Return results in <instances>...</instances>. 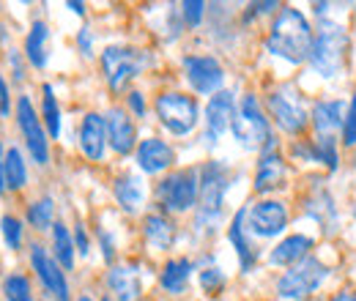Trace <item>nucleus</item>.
<instances>
[{"mask_svg": "<svg viewBox=\"0 0 356 301\" xmlns=\"http://www.w3.org/2000/svg\"><path fill=\"white\" fill-rule=\"evenodd\" d=\"M315 42V31H312L310 19L299 11V8H280L266 36V49L274 58H282L291 66L307 63Z\"/></svg>", "mask_w": 356, "mask_h": 301, "instance_id": "obj_1", "label": "nucleus"}, {"mask_svg": "<svg viewBox=\"0 0 356 301\" xmlns=\"http://www.w3.org/2000/svg\"><path fill=\"white\" fill-rule=\"evenodd\" d=\"M230 189V168L220 159H209L200 168V197L195 209L197 233H214L225 216V195Z\"/></svg>", "mask_w": 356, "mask_h": 301, "instance_id": "obj_2", "label": "nucleus"}, {"mask_svg": "<svg viewBox=\"0 0 356 301\" xmlns=\"http://www.w3.org/2000/svg\"><path fill=\"white\" fill-rule=\"evenodd\" d=\"M230 131H233L236 143H238L244 151L268 154V151H274V148H277L271 121H268L266 110H264V104L258 101V96H255V93H244V96H241Z\"/></svg>", "mask_w": 356, "mask_h": 301, "instance_id": "obj_3", "label": "nucleus"}, {"mask_svg": "<svg viewBox=\"0 0 356 301\" xmlns=\"http://www.w3.org/2000/svg\"><path fill=\"white\" fill-rule=\"evenodd\" d=\"M346 52H348V31L329 17L321 19L315 28V42H312L310 60H307L312 72L323 80L337 77L343 72Z\"/></svg>", "mask_w": 356, "mask_h": 301, "instance_id": "obj_4", "label": "nucleus"}, {"mask_svg": "<svg viewBox=\"0 0 356 301\" xmlns=\"http://www.w3.org/2000/svg\"><path fill=\"white\" fill-rule=\"evenodd\" d=\"M197 197H200V170L195 168H184V170L168 172L159 184H156V200L159 209L168 214H186L197 209Z\"/></svg>", "mask_w": 356, "mask_h": 301, "instance_id": "obj_5", "label": "nucleus"}, {"mask_svg": "<svg viewBox=\"0 0 356 301\" xmlns=\"http://www.w3.org/2000/svg\"><path fill=\"white\" fill-rule=\"evenodd\" d=\"M154 110H156L159 124L170 134H176V137L192 134L195 127L200 124V104H197V99L189 96V93H181V90L159 93L156 101H154Z\"/></svg>", "mask_w": 356, "mask_h": 301, "instance_id": "obj_6", "label": "nucleus"}, {"mask_svg": "<svg viewBox=\"0 0 356 301\" xmlns=\"http://www.w3.org/2000/svg\"><path fill=\"white\" fill-rule=\"evenodd\" d=\"M326 279H329V266L315 255H310L302 263L291 266L277 279V296L285 301H307Z\"/></svg>", "mask_w": 356, "mask_h": 301, "instance_id": "obj_7", "label": "nucleus"}, {"mask_svg": "<svg viewBox=\"0 0 356 301\" xmlns=\"http://www.w3.org/2000/svg\"><path fill=\"white\" fill-rule=\"evenodd\" d=\"M151 63L148 52L143 49H134V47H124V44H113L102 52V72H104V80L110 90H124V88L132 83L134 77Z\"/></svg>", "mask_w": 356, "mask_h": 301, "instance_id": "obj_8", "label": "nucleus"}, {"mask_svg": "<svg viewBox=\"0 0 356 301\" xmlns=\"http://www.w3.org/2000/svg\"><path fill=\"white\" fill-rule=\"evenodd\" d=\"M266 115L271 124H277V129H282L291 137L305 134V129L310 127V113L293 88H277L268 93Z\"/></svg>", "mask_w": 356, "mask_h": 301, "instance_id": "obj_9", "label": "nucleus"}, {"mask_svg": "<svg viewBox=\"0 0 356 301\" xmlns=\"http://www.w3.org/2000/svg\"><path fill=\"white\" fill-rule=\"evenodd\" d=\"M17 124H19V131L25 137V145H28L31 159L36 165H47L49 162V134H47L44 121L36 113L31 96H19L17 99Z\"/></svg>", "mask_w": 356, "mask_h": 301, "instance_id": "obj_10", "label": "nucleus"}, {"mask_svg": "<svg viewBox=\"0 0 356 301\" xmlns=\"http://www.w3.org/2000/svg\"><path fill=\"white\" fill-rule=\"evenodd\" d=\"M291 222V214H288V206L282 200H258L252 206H247V230L250 236L255 238H277L285 233Z\"/></svg>", "mask_w": 356, "mask_h": 301, "instance_id": "obj_11", "label": "nucleus"}, {"mask_svg": "<svg viewBox=\"0 0 356 301\" xmlns=\"http://www.w3.org/2000/svg\"><path fill=\"white\" fill-rule=\"evenodd\" d=\"M189 88L200 96H214L225 86V69L214 55H186L181 60Z\"/></svg>", "mask_w": 356, "mask_h": 301, "instance_id": "obj_12", "label": "nucleus"}, {"mask_svg": "<svg viewBox=\"0 0 356 301\" xmlns=\"http://www.w3.org/2000/svg\"><path fill=\"white\" fill-rule=\"evenodd\" d=\"M236 110H238V101H236V93H233V90H225V88H222L220 93H214V96L209 99L206 113H203V118H206L203 145L214 148V145L220 143V137H222L225 131L233 127Z\"/></svg>", "mask_w": 356, "mask_h": 301, "instance_id": "obj_13", "label": "nucleus"}, {"mask_svg": "<svg viewBox=\"0 0 356 301\" xmlns=\"http://www.w3.org/2000/svg\"><path fill=\"white\" fill-rule=\"evenodd\" d=\"M31 266L39 277V282L44 285V291L55 301H72L69 296V279H66V271L58 266V260L47 252L42 244H33L31 247Z\"/></svg>", "mask_w": 356, "mask_h": 301, "instance_id": "obj_14", "label": "nucleus"}, {"mask_svg": "<svg viewBox=\"0 0 356 301\" xmlns=\"http://www.w3.org/2000/svg\"><path fill=\"white\" fill-rule=\"evenodd\" d=\"M134 162H137L140 172H145V175H159V172L173 168L176 151H173L170 143H165V140H159V137H145V140L137 143Z\"/></svg>", "mask_w": 356, "mask_h": 301, "instance_id": "obj_15", "label": "nucleus"}, {"mask_svg": "<svg viewBox=\"0 0 356 301\" xmlns=\"http://www.w3.org/2000/svg\"><path fill=\"white\" fill-rule=\"evenodd\" d=\"M104 124H107V143L118 156H127L137 151V127L134 118L121 110V107H110L104 113Z\"/></svg>", "mask_w": 356, "mask_h": 301, "instance_id": "obj_16", "label": "nucleus"}, {"mask_svg": "<svg viewBox=\"0 0 356 301\" xmlns=\"http://www.w3.org/2000/svg\"><path fill=\"white\" fill-rule=\"evenodd\" d=\"M107 288L115 301H140L143 296V271L137 263H115L107 271Z\"/></svg>", "mask_w": 356, "mask_h": 301, "instance_id": "obj_17", "label": "nucleus"}, {"mask_svg": "<svg viewBox=\"0 0 356 301\" xmlns=\"http://www.w3.org/2000/svg\"><path fill=\"white\" fill-rule=\"evenodd\" d=\"M227 241H230V247L236 250L238 268H241L244 274H250V271L255 268V263H258V250H255V244H252V238H250V230H247V206L238 209V211L233 214V219H230V225H227Z\"/></svg>", "mask_w": 356, "mask_h": 301, "instance_id": "obj_18", "label": "nucleus"}, {"mask_svg": "<svg viewBox=\"0 0 356 301\" xmlns=\"http://www.w3.org/2000/svg\"><path fill=\"white\" fill-rule=\"evenodd\" d=\"M315 247L310 236L305 233H293V236H285L282 241H277V247L268 252V266L274 268H291L296 263H302L305 258H310V250Z\"/></svg>", "mask_w": 356, "mask_h": 301, "instance_id": "obj_19", "label": "nucleus"}, {"mask_svg": "<svg viewBox=\"0 0 356 301\" xmlns=\"http://www.w3.org/2000/svg\"><path fill=\"white\" fill-rule=\"evenodd\" d=\"M80 151L88 156L90 162H102L107 151V124L104 115L88 113L80 124Z\"/></svg>", "mask_w": 356, "mask_h": 301, "instance_id": "obj_20", "label": "nucleus"}, {"mask_svg": "<svg viewBox=\"0 0 356 301\" xmlns=\"http://www.w3.org/2000/svg\"><path fill=\"white\" fill-rule=\"evenodd\" d=\"M285 181H288V165H285V159L277 151L261 154L258 170H255V192L258 195L277 192V189L285 186Z\"/></svg>", "mask_w": 356, "mask_h": 301, "instance_id": "obj_21", "label": "nucleus"}, {"mask_svg": "<svg viewBox=\"0 0 356 301\" xmlns=\"http://www.w3.org/2000/svg\"><path fill=\"white\" fill-rule=\"evenodd\" d=\"M305 214L315 219L318 227H323L326 236H332L337 230V203L332 197V192L326 186H315L307 200H305Z\"/></svg>", "mask_w": 356, "mask_h": 301, "instance_id": "obj_22", "label": "nucleus"}, {"mask_svg": "<svg viewBox=\"0 0 356 301\" xmlns=\"http://www.w3.org/2000/svg\"><path fill=\"white\" fill-rule=\"evenodd\" d=\"M346 121V110L340 99H321L312 104L310 124L315 127L318 137H337V131H343Z\"/></svg>", "mask_w": 356, "mask_h": 301, "instance_id": "obj_23", "label": "nucleus"}, {"mask_svg": "<svg viewBox=\"0 0 356 301\" xmlns=\"http://www.w3.org/2000/svg\"><path fill=\"white\" fill-rule=\"evenodd\" d=\"M113 195L121 206V211L127 214H137L143 200H145V186H143V178L134 175V172H124L113 181Z\"/></svg>", "mask_w": 356, "mask_h": 301, "instance_id": "obj_24", "label": "nucleus"}, {"mask_svg": "<svg viewBox=\"0 0 356 301\" xmlns=\"http://www.w3.org/2000/svg\"><path fill=\"white\" fill-rule=\"evenodd\" d=\"M143 236L151 250H170L176 241V225L168 214H148L143 219Z\"/></svg>", "mask_w": 356, "mask_h": 301, "instance_id": "obj_25", "label": "nucleus"}, {"mask_svg": "<svg viewBox=\"0 0 356 301\" xmlns=\"http://www.w3.org/2000/svg\"><path fill=\"white\" fill-rule=\"evenodd\" d=\"M192 271H195V263L189 258H170L162 266V274H159V285L170 293V296H181L192 279Z\"/></svg>", "mask_w": 356, "mask_h": 301, "instance_id": "obj_26", "label": "nucleus"}, {"mask_svg": "<svg viewBox=\"0 0 356 301\" xmlns=\"http://www.w3.org/2000/svg\"><path fill=\"white\" fill-rule=\"evenodd\" d=\"M47 42H49V28H47V22L36 19L25 36V58L31 66H36V69L47 66Z\"/></svg>", "mask_w": 356, "mask_h": 301, "instance_id": "obj_27", "label": "nucleus"}, {"mask_svg": "<svg viewBox=\"0 0 356 301\" xmlns=\"http://www.w3.org/2000/svg\"><path fill=\"white\" fill-rule=\"evenodd\" d=\"M74 236L69 233V227L63 222H55L52 225V258L58 260V266L63 271H72L74 268Z\"/></svg>", "mask_w": 356, "mask_h": 301, "instance_id": "obj_28", "label": "nucleus"}, {"mask_svg": "<svg viewBox=\"0 0 356 301\" xmlns=\"http://www.w3.org/2000/svg\"><path fill=\"white\" fill-rule=\"evenodd\" d=\"M3 181H6V189L8 192H19L25 189L28 184V165H25V156L19 148H8L6 151V159H3Z\"/></svg>", "mask_w": 356, "mask_h": 301, "instance_id": "obj_29", "label": "nucleus"}, {"mask_svg": "<svg viewBox=\"0 0 356 301\" xmlns=\"http://www.w3.org/2000/svg\"><path fill=\"white\" fill-rule=\"evenodd\" d=\"M42 121H44V129L52 140L60 137V107H58V99H55V90L49 83L42 86Z\"/></svg>", "mask_w": 356, "mask_h": 301, "instance_id": "obj_30", "label": "nucleus"}, {"mask_svg": "<svg viewBox=\"0 0 356 301\" xmlns=\"http://www.w3.org/2000/svg\"><path fill=\"white\" fill-rule=\"evenodd\" d=\"M315 162L323 165L329 172H337L340 168V140L337 137H315Z\"/></svg>", "mask_w": 356, "mask_h": 301, "instance_id": "obj_31", "label": "nucleus"}, {"mask_svg": "<svg viewBox=\"0 0 356 301\" xmlns=\"http://www.w3.org/2000/svg\"><path fill=\"white\" fill-rule=\"evenodd\" d=\"M52 219H55V200L52 197H42V200L28 206V222H31L33 230L52 227Z\"/></svg>", "mask_w": 356, "mask_h": 301, "instance_id": "obj_32", "label": "nucleus"}, {"mask_svg": "<svg viewBox=\"0 0 356 301\" xmlns=\"http://www.w3.org/2000/svg\"><path fill=\"white\" fill-rule=\"evenodd\" d=\"M3 296H6V301H33V288H31L28 277L8 274L3 279Z\"/></svg>", "mask_w": 356, "mask_h": 301, "instance_id": "obj_33", "label": "nucleus"}, {"mask_svg": "<svg viewBox=\"0 0 356 301\" xmlns=\"http://www.w3.org/2000/svg\"><path fill=\"white\" fill-rule=\"evenodd\" d=\"M0 233H3V241L8 244V250H19L22 247V222L17 216H3L0 219Z\"/></svg>", "mask_w": 356, "mask_h": 301, "instance_id": "obj_34", "label": "nucleus"}, {"mask_svg": "<svg viewBox=\"0 0 356 301\" xmlns=\"http://www.w3.org/2000/svg\"><path fill=\"white\" fill-rule=\"evenodd\" d=\"M225 282H227V279H225L222 268H217V266H209V268L200 271V288H203L209 296H217L225 288Z\"/></svg>", "mask_w": 356, "mask_h": 301, "instance_id": "obj_35", "label": "nucleus"}, {"mask_svg": "<svg viewBox=\"0 0 356 301\" xmlns=\"http://www.w3.org/2000/svg\"><path fill=\"white\" fill-rule=\"evenodd\" d=\"M343 145L346 148H356V90L354 96H351V101H348V107H346V121H343Z\"/></svg>", "mask_w": 356, "mask_h": 301, "instance_id": "obj_36", "label": "nucleus"}, {"mask_svg": "<svg viewBox=\"0 0 356 301\" xmlns=\"http://www.w3.org/2000/svg\"><path fill=\"white\" fill-rule=\"evenodd\" d=\"M203 17H206V3L203 0H186V3H181V19H184V25L200 28Z\"/></svg>", "mask_w": 356, "mask_h": 301, "instance_id": "obj_37", "label": "nucleus"}, {"mask_svg": "<svg viewBox=\"0 0 356 301\" xmlns=\"http://www.w3.org/2000/svg\"><path fill=\"white\" fill-rule=\"evenodd\" d=\"M99 244H102V255H104V260L113 263V260H115V238H113V233L104 230V227H99Z\"/></svg>", "mask_w": 356, "mask_h": 301, "instance_id": "obj_38", "label": "nucleus"}, {"mask_svg": "<svg viewBox=\"0 0 356 301\" xmlns=\"http://www.w3.org/2000/svg\"><path fill=\"white\" fill-rule=\"evenodd\" d=\"M74 247H77V252H80L83 258L90 252V238H88V233H86V225H83V222L74 225Z\"/></svg>", "mask_w": 356, "mask_h": 301, "instance_id": "obj_39", "label": "nucleus"}, {"mask_svg": "<svg viewBox=\"0 0 356 301\" xmlns=\"http://www.w3.org/2000/svg\"><path fill=\"white\" fill-rule=\"evenodd\" d=\"M77 47H80V52L90 58L93 55V31L90 28H80V33H77Z\"/></svg>", "mask_w": 356, "mask_h": 301, "instance_id": "obj_40", "label": "nucleus"}, {"mask_svg": "<svg viewBox=\"0 0 356 301\" xmlns=\"http://www.w3.org/2000/svg\"><path fill=\"white\" fill-rule=\"evenodd\" d=\"M127 101H129V110L134 113V118H143V115H145V99H143L140 90H132V93L127 96Z\"/></svg>", "mask_w": 356, "mask_h": 301, "instance_id": "obj_41", "label": "nucleus"}, {"mask_svg": "<svg viewBox=\"0 0 356 301\" xmlns=\"http://www.w3.org/2000/svg\"><path fill=\"white\" fill-rule=\"evenodd\" d=\"M8 110H11V96H8V86H6V80L0 74V118H6Z\"/></svg>", "mask_w": 356, "mask_h": 301, "instance_id": "obj_42", "label": "nucleus"}, {"mask_svg": "<svg viewBox=\"0 0 356 301\" xmlns=\"http://www.w3.org/2000/svg\"><path fill=\"white\" fill-rule=\"evenodd\" d=\"M250 11H247V19L250 17H258V14H271L274 8H280L277 3H252V6H247Z\"/></svg>", "mask_w": 356, "mask_h": 301, "instance_id": "obj_43", "label": "nucleus"}, {"mask_svg": "<svg viewBox=\"0 0 356 301\" xmlns=\"http://www.w3.org/2000/svg\"><path fill=\"white\" fill-rule=\"evenodd\" d=\"M329 301H356V291H351V288H343V291H337V293H334Z\"/></svg>", "mask_w": 356, "mask_h": 301, "instance_id": "obj_44", "label": "nucleus"}, {"mask_svg": "<svg viewBox=\"0 0 356 301\" xmlns=\"http://www.w3.org/2000/svg\"><path fill=\"white\" fill-rule=\"evenodd\" d=\"M8 58H11V66H14V77H17V80H22V63H19V58H17V52H11Z\"/></svg>", "mask_w": 356, "mask_h": 301, "instance_id": "obj_45", "label": "nucleus"}, {"mask_svg": "<svg viewBox=\"0 0 356 301\" xmlns=\"http://www.w3.org/2000/svg\"><path fill=\"white\" fill-rule=\"evenodd\" d=\"M66 8H72V11H74V14H80V17L86 14V3H74V0H69V3H66Z\"/></svg>", "mask_w": 356, "mask_h": 301, "instance_id": "obj_46", "label": "nucleus"}, {"mask_svg": "<svg viewBox=\"0 0 356 301\" xmlns=\"http://www.w3.org/2000/svg\"><path fill=\"white\" fill-rule=\"evenodd\" d=\"M3 159H6V151H3V143H0V195L6 192V181H3Z\"/></svg>", "mask_w": 356, "mask_h": 301, "instance_id": "obj_47", "label": "nucleus"}, {"mask_svg": "<svg viewBox=\"0 0 356 301\" xmlns=\"http://www.w3.org/2000/svg\"><path fill=\"white\" fill-rule=\"evenodd\" d=\"M351 214H354V222H356V200H354V206H351Z\"/></svg>", "mask_w": 356, "mask_h": 301, "instance_id": "obj_48", "label": "nucleus"}, {"mask_svg": "<svg viewBox=\"0 0 356 301\" xmlns=\"http://www.w3.org/2000/svg\"><path fill=\"white\" fill-rule=\"evenodd\" d=\"M77 301H93V299H90V296H80Z\"/></svg>", "mask_w": 356, "mask_h": 301, "instance_id": "obj_49", "label": "nucleus"}, {"mask_svg": "<svg viewBox=\"0 0 356 301\" xmlns=\"http://www.w3.org/2000/svg\"><path fill=\"white\" fill-rule=\"evenodd\" d=\"M102 301H115L113 296H102Z\"/></svg>", "mask_w": 356, "mask_h": 301, "instance_id": "obj_50", "label": "nucleus"}]
</instances>
